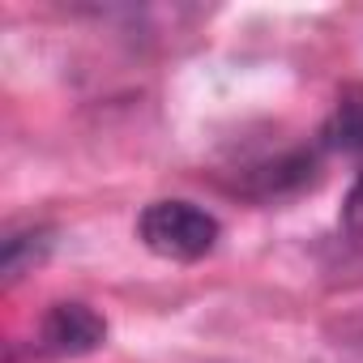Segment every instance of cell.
I'll list each match as a JSON object with an SVG mask.
<instances>
[{"mask_svg": "<svg viewBox=\"0 0 363 363\" xmlns=\"http://www.w3.org/2000/svg\"><path fill=\"white\" fill-rule=\"evenodd\" d=\"M223 227L210 210L193 206V201H150L137 218V240L162 257V261H179V265H189V261H201L214 252Z\"/></svg>", "mask_w": 363, "mask_h": 363, "instance_id": "1", "label": "cell"}, {"mask_svg": "<svg viewBox=\"0 0 363 363\" xmlns=\"http://www.w3.org/2000/svg\"><path fill=\"white\" fill-rule=\"evenodd\" d=\"M103 342H107V320L82 299L52 303L43 312L39 337H35L43 359H82V354H94Z\"/></svg>", "mask_w": 363, "mask_h": 363, "instance_id": "2", "label": "cell"}, {"mask_svg": "<svg viewBox=\"0 0 363 363\" xmlns=\"http://www.w3.org/2000/svg\"><path fill=\"white\" fill-rule=\"evenodd\" d=\"M312 179H316V154L312 150H295V154H282V158L248 171L244 193L257 197V201H278V197H291V193L308 189Z\"/></svg>", "mask_w": 363, "mask_h": 363, "instance_id": "3", "label": "cell"}, {"mask_svg": "<svg viewBox=\"0 0 363 363\" xmlns=\"http://www.w3.org/2000/svg\"><path fill=\"white\" fill-rule=\"evenodd\" d=\"M52 252V231L48 227H30V231H13L0 248V269L9 282H18L22 274H30L35 265H43Z\"/></svg>", "mask_w": 363, "mask_h": 363, "instance_id": "4", "label": "cell"}, {"mask_svg": "<svg viewBox=\"0 0 363 363\" xmlns=\"http://www.w3.org/2000/svg\"><path fill=\"white\" fill-rule=\"evenodd\" d=\"M325 145L342 154H363V90H346L325 124Z\"/></svg>", "mask_w": 363, "mask_h": 363, "instance_id": "5", "label": "cell"}, {"mask_svg": "<svg viewBox=\"0 0 363 363\" xmlns=\"http://www.w3.org/2000/svg\"><path fill=\"white\" fill-rule=\"evenodd\" d=\"M342 214H346V227H350L354 235H363V171H359V179H354V189H350Z\"/></svg>", "mask_w": 363, "mask_h": 363, "instance_id": "6", "label": "cell"}]
</instances>
